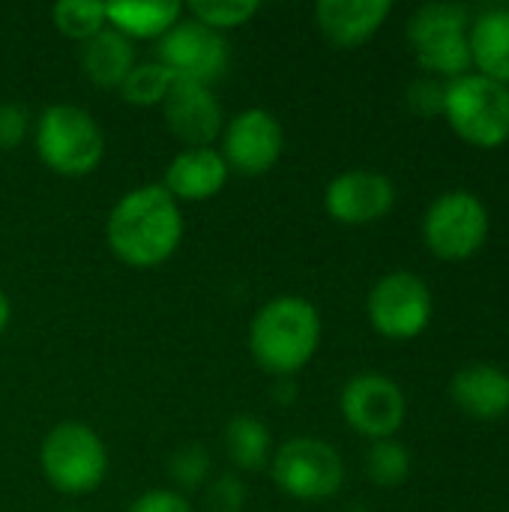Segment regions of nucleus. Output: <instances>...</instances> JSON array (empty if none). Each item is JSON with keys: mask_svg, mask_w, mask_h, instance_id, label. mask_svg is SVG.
<instances>
[{"mask_svg": "<svg viewBox=\"0 0 509 512\" xmlns=\"http://www.w3.org/2000/svg\"><path fill=\"white\" fill-rule=\"evenodd\" d=\"M105 240L111 255L132 270H156L183 243L180 204L162 183L135 186L108 213Z\"/></svg>", "mask_w": 509, "mask_h": 512, "instance_id": "f257e3e1", "label": "nucleus"}, {"mask_svg": "<svg viewBox=\"0 0 509 512\" xmlns=\"http://www.w3.org/2000/svg\"><path fill=\"white\" fill-rule=\"evenodd\" d=\"M321 330V312L312 300L297 294L273 297L249 324L252 360L276 378H291L318 354Z\"/></svg>", "mask_w": 509, "mask_h": 512, "instance_id": "f03ea898", "label": "nucleus"}, {"mask_svg": "<svg viewBox=\"0 0 509 512\" xmlns=\"http://www.w3.org/2000/svg\"><path fill=\"white\" fill-rule=\"evenodd\" d=\"M39 162L60 177H87L105 159V132L81 105H48L33 129Z\"/></svg>", "mask_w": 509, "mask_h": 512, "instance_id": "7ed1b4c3", "label": "nucleus"}, {"mask_svg": "<svg viewBox=\"0 0 509 512\" xmlns=\"http://www.w3.org/2000/svg\"><path fill=\"white\" fill-rule=\"evenodd\" d=\"M39 468L54 492L87 495L105 483L108 447L93 426L66 420L48 429V435L42 438Z\"/></svg>", "mask_w": 509, "mask_h": 512, "instance_id": "20e7f679", "label": "nucleus"}, {"mask_svg": "<svg viewBox=\"0 0 509 512\" xmlns=\"http://www.w3.org/2000/svg\"><path fill=\"white\" fill-rule=\"evenodd\" d=\"M444 114L474 147H501L509 141V87L480 72L447 81Z\"/></svg>", "mask_w": 509, "mask_h": 512, "instance_id": "39448f33", "label": "nucleus"}, {"mask_svg": "<svg viewBox=\"0 0 509 512\" xmlns=\"http://www.w3.org/2000/svg\"><path fill=\"white\" fill-rule=\"evenodd\" d=\"M471 21L459 3H426L408 21V42L426 72L447 75L450 81L468 75L471 66Z\"/></svg>", "mask_w": 509, "mask_h": 512, "instance_id": "423d86ee", "label": "nucleus"}, {"mask_svg": "<svg viewBox=\"0 0 509 512\" xmlns=\"http://www.w3.org/2000/svg\"><path fill=\"white\" fill-rule=\"evenodd\" d=\"M273 483L294 501L333 498L345 483V462L339 450L321 438H291L270 459Z\"/></svg>", "mask_w": 509, "mask_h": 512, "instance_id": "0eeeda50", "label": "nucleus"}, {"mask_svg": "<svg viewBox=\"0 0 509 512\" xmlns=\"http://www.w3.org/2000/svg\"><path fill=\"white\" fill-rule=\"evenodd\" d=\"M156 60L174 75V81L213 87L231 66V45L225 33H216L195 18H180L156 42Z\"/></svg>", "mask_w": 509, "mask_h": 512, "instance_id": "6e6552de", "label": "nucleus"}, {"mask_svg": "<svg viewBox=\"0 0 509 512\" xmlns=\"http://www.w3.org/2000/svg\"><path fill=\"white\" fill-rule=\"evenodd\" d=\"M489 237V213L483 201L465 189L444 192L423 216V240L444 261L471 258Z\"/></svg>", "mask_w": 509, "mask_h": 512, "instance_id": "1a4fd4ad", "label": "nucleus"}, {"mask_svg": "<svg viewBox=\"0 0 509 512\" xmlns=\"http://www.w3.org/2000/svg\"><path fill=\"white\" fill-rule=\"evenodd\" d=\"M372 327L387 339H414L432 321L429 285L414 273H387L375 282L366 300Z\"/></svg>", "mask_w": 509, "mask_h": 512, "instance_id": "9d476101", "label": "nucleus"}, {"mask_svg": "<svg viewBox=\"0 0 509 512\" xmlns=\"http://www.w3.org/2000/svg\"><path fill=\"white\" fill-rule=\"evenodd\" d=\"M339 408L345 423L360 432L363 438L384 441L393 438L408 414V402L402 387L378 372H363L354 375L339 396Z\"/></svg>", "mask_w": 509, "mask_h": 512, "instance_id": "9b49d317", "label": "nucleus"}, {"mask_svg": "<svg viewBox=\"0 0 509 512\" xmlns=\"http://www.w3.org/2000/svg\"><path fill=\"white\" fill-rule=\"evenodd\" d=\"M285 150V129L279 117L267 108H246L225 120L222 129V159L228 171L243 177H261L276 168Z\"/></svg>", "mask_w": 509, "mask_h": 512, "instance_id": "f8f14e48", "label": "nucleus"}, {"mask_svg": "<svg viewBox=\"0 0 509 512\" xmlns=\"http://www.w3.org/2000/svg\"><path fill=\"white\" fill-rule=\"evenodd\" d=\"M162 108L165 129L186 147H213L225 129V111L213 87L174 81Z\"/></svg>", "mask_w": 509, "mask_h": 512, "instance_id": "ddd939ff", "label": "nucleus"}, {"mask_svg": "<svg viewBox=\"0 0 509 512\" xmlns=\"http://www.w3.org/2000/svg\"><path fill=\"white\" fill-rule=\"evenodd\" d=\"M396 204V186L390 177L366 168L333 177L324 189V207L330 219L342 225H369L384 219Z\"/></svg>", "mask_w": 509, "mask_h": 512, "instance_id": "4468645a", "label": "nucleus"}, {"mask_svg": "<svg viewBox=\"0 0 509 512\" xmlns=\"http://www.w3.org/2000/svg\"><path fill=\"white\" fill-rule=\"evenodd\" d=\"M231 171L219 153V147H186L180 150L162 177V189L180 204V201H210L216 198L225 183H228Z\"/></svg>", "mask_w": 509, "mask_h": 512, "instance_id": "2eb2a0df", "label": "nucleus"}, {"mask_svg": "<svg viewBox=\"0 0 509 512\" xmlns=\"http://www.w3.org/2000/svg\"><path fill=\"white\" fill-rule=\"evenodd\" d=\"M390 9V0H318L315 24L330 45L357 48L381 30Z\"/></svg>", "mask_w": 509, "mask_h": 512, "instance_id": "dca6fc26", "label": "nucleus"}, {"mask_svg": "<svg viewBox=\"0 0 509 512\" xmlns=\"http://www.w3.org/2000/svg\"><path fill=\"white\" fill-rule=\"evenodd\" d=\"M450 393L453 402L477 420H498L509 411V375L489 363L465 366L456 372Z\"/></svg>", "mask_w": 509, "mask_h": 512, "instance_id": "f3484780", "label": "nucleus"}, {"mask_svg": "<svg viewBox=\"0 0 509 512\" xmlns=\"http://www.w3.org/2000/svg\"><path fill=\"white\" fill-rule=\"evenodd\" d=\"M78 63H81V72L87 75L90 84H96L102 90H120V84L126 81V75L138 63L135 60V42L126 39L123 33L105 27L93 39L81 42Z\"/></svg>", "mask_w": 509, "mask_h": 512, "instance_id": "a211bd4d", "label": "nucleus"}, {"mask_svg": "<svg viewBox=\"0 0 509 512\" xmlns=\"http://www.w3.org/2000/svg\"><path fill=\"white\" fill-rule=\"evenodd\" d=\"M471 63H477L480 75L509 84V6L483 12L471 30Z\"/></svg>", "mask_w": 509, "mask_h": 512, "instance_id": "6ab92c4d", "label": "nucleus"}, {"mask_svg": "<svg viewBox=\"0 0 509 512\" xmlns=\"http://www.w3.org/2000/svg\"><path fill=\"white\" fill-rule=\"evenodd\" d=\"M186 6L183 3H105V18L108 27L123 33L126 39H162L180 18H183Z\"/></svg>", "mask_w": 509, "mask_h": 512, "instance_id": "aec40b11", "label": "nucleus"}, {"mask_svg": "<svg viewBox=\"0 0 509 512\" xmlns=\"http://www.w3.org/2000/svg\"><path fill=\"white\" fill-rule=\"evenodd\" d=\"M225 453L240 471H261L273 459V438L264 420L252 414H237L225 426Z\"/></svg>", "mask_w": 509, "mask_h": 512, "instance_id": "412c9836", "label": "nucleus"}, {"mask_svg": "<svg viewBox=\"0 0 509 512\" xmlns=\"http://www.w3.org/2000/svg\"><path fill=\"white\" fill-rule=\"evenodd\" d=\"M171 87H174V75L159 60H147L132 66V72L120 84V99L135 108H153L165 102Z\"/></svg>", "mask_w": 509, "mask_h": 512, "instance_id": "4be33fe9", "label": "nucleus"}, {"mask_svg": "<svg viewBox=\"0 0 509 512\" xmlns=\"http://www.w3.org/2000/svg\"><path fill=\"white\" fill-rule=\"evenodd\" d=\"M51 21L54 27L72 39V42H87L96 33H102L108 27L105 18V3H93V0H63L51 6Z\"/></svg>", "mask_w": 509, "mask_h": 512, "instance_id": "5701e85b", "label": "nucleus"}, {"mask_svg": "<svg viewBox=\"0 0 509 512\" xmlns=\"http://www.w3.org/2000/svg\"><path fill=\"white\" fill-rule=\"evenodd\" d=\"M366 474L375 486L393 489L402 486L411 474V453L405 444H399L396 438H384V441H372L369 453H366Z\"/></svg>", "mask_w": 509, "mask_h": 512, "instance_id": "b1692460", "label": "nucleus"}, {"mask_svg": "<svg viewBox=\"0 0 509 512\" xmlns=\"http://www.w3.org/2000/svg\"><path fill=\"white\" fill-rule=\"evenodd\" d=\"M186 12L204 27L216 33H228V30L249 24L261 12V3L258 0H195L186 6Z\"/></svg>", "mask_w": 509, "mask_h": 512, "instance_id": "393cba45", "label": "nucleus"}, {"mask_svg": "<svg viewBox=\"0 0 509 512\" xmlns=\"http://www.w3.org/2000/svg\"><path fill=\"white\" fill-rule=\"evenodd\" d=\"M210 468L213 462H210L207 447L195 441L177 447L168 459V474L180 489H201L210 480Z\"/></svg>", "mask_w": 509, "mask_h": 512, "instance_id": "a878e982", "label": "nucleus"}, {"mask_svg": "<svg viewBox=\"0 0 509 512\" xmlns=\"http://www.w3.org/2000/svg\"><path fill=\"white\" fill-rule=\"evenodd\" d=\"M30 132V111L18 102H0V153H12Z\"/></svg>", "mask_w": 509, "mask_h": 512, "instance_id": "bb28decb", "label": "nucleus"}, {"mask_svg": "<svg viewBox=\"0 0 509 512\" xmlns=\"http://www.w3.org/2000/svg\"><path fill=\"white\" fill-rule=\"evenodd\" d=\"M207 507L210 512H243L246 507V486L234 477L225 474L207 486Z\"/></svg>", "mask_w": 509, "mask_h": 512, "instance_id": "cd10ccee", "label": "nucleus"}, {"mask_svg": "<svg viewBox=\"0 0 509 512\" xmlns=\"http://www.w3.org/2000/svg\"><path fill=\"white\" fill-rule=\"evenodd\" d=\"M126 512H195L189 498L177 489H150L138 495Z\"/></svg>", "mask_w": 509, "mask_h": 512, "instance_id": "c85d7f7f", "label": "nucleus"}, {"mask_svg": "<svg viewBox=\"0 0 509 512\" xmlns=\"http://www.w3.org/2000/svg\"><path fill=\"white\" fill-rule=\"evenodd\" d=\"M444 87L447 84H438V81H429V78H420L408 87V102L414 111L420 114H438L444 111Z\"/></svg>", "mask_w": 509, "mask_h": 512, "instance_id": "c756f323", "label": "nucleus"}, {"mask_svg": "<svg viewBox=\"0 0 509 512\" xmlns=\"http://www.w3.org/2000/svg\"><path fill=\"white\" fill-rule=\"evenodd\" d=\"M9 321H12V303H9V297H6V291L0 288V336L6 333V327H9Z\"/></svg>", "mask_w": 509, "mask_h": 512, "instance_id": "7c9ffc66", "label": "nucleus"}, {"mask_svg": "<svg viewBox=\"0 0 509 512\" xmlns=\"http://www.w3.org/2000/svg\"><path fill=\"white\" fill-rule=\"evenodd\" d=\"M63 512H81V510H63Z\"/></svg>", "mask_w": 509, "mask_h": 512, "instance_id": "2f4dec72", "label": "nucleus"}]
</instances>
